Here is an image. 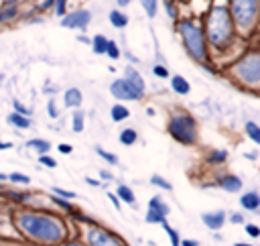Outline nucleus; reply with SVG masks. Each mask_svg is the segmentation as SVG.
<instances>
[{
	"mask_svg": "<svg viewBox=\"0 0 260 246\" xmlns=\"http://www.w3.org/2000/svg\"><path fill=\"white\" fill-rule=\"evenodd\" d=\"M108 197H110L112 205H116V209H120V199H118V195H116V193H108Z\"/></svg>",
	"mask_w": 260,
	"mask_h": 246,
	"instance_id": "obj_44",
	"label": "nucleus"
},
{
	"mask_svg": "<svg viewBox=\"0 0 260 246\" xmlns=\"http://www.w3.org/2000/svg\"><path fill=\"white\" fill-rule=\"evenodd\" d=\"M246 232L252 236V238H258V226H254V224H246Z\"/></svg>",
	"mask_w": 260,
	"mask_h": 246,
	"instance_id": "obj_41",
	"label": "nucleus"
},
{
	"mask_svg": "<svg viewBox=\"0 0 260 246\" xmlns=\"http://www.w3.org/2000/svg\"><path fill=\"white\" fill-rule=\"evenodd\" d=\"M150 183L156 185V187H160V189H165V191H171V189H173V185H171L165 177H160V175H156V173L150 177Z\"/></svg>",
	"mask_w": 260,
	"mask_h": 246,
	"instance_id": "obj_28",
	"label": "nucleus"
},
{
	"mask_svg": "<svg viewBox=\"0 0 260 246\" xmlns=\"http://www.w3.org/2000/svg\"><path fill=\"white\" fill-rule=\"evenodd\" d=\"M91 47H93V53L104 55V53H106V47H108V39H106L104 35H95V37L91 39Z\"/></svg>",
	"mask_w": 260,
	"mask_h": 246,
	"instance_id": "obj_22",
	"label": "nucleus"
},
{
	"mask_svg": "<svg viewBox=\"0 0 260 246\" xmlns=\"http://www.w3.org/2000/svg\"><path fill=\"white\" fill-rule=\"evenodd\" d=\"M201 222L209 230H219L225 224V211H221V209H217V211H205V213H201Z\"/></svg>",
	"mask_w": 260,
	"mask_h": 246,
	"instance_id": "obj_11",
	"label": "nucleus"
},
{
	"mask_svg": "<svg viewBox=\"0 0 260 246\" xmlns=\"http://www.w3.org/2000/svg\"><path fill=\"white\" fill-rule=\"evenodd\" d=\"M169 132L175 140H179L181 144H195L197 138H199V132H197V122L195 118L185 112V110H179L171 116L169 120Z\"/></svg>",
	"mask_w": 260,
	"mask_h": 246,
	"instance_id": "obj_3",
	"label": "nucleus"
},
{
	"mask_svg": "<svg viewBox=\"0 0 260 246\" xmlns=\"http://www.w3.org/2000/svg\"><path fill=\"white\" fill-rule=\"evenodd\" d=\"M85 183H87V185H91V187H102V181L91 179V177H85Z\"/></svg>",
	"mask_w": 260,
	"mask_h": 246,
	"instance_id": "obj_45",
	"label": "nucleus"
},
{
	"mask_svg": "<svg viewBox=\"0 0 260 246\" xmlns=\"http://www.w3.org/2000/svg\"><path fill=\"white\" fill-rule=\"evenodd\" d=\"M91 20V12L87 8H79V10H73L69 12L63 20H61V26H67V28H85Z\"/></svg>",
	"mask_w": 260,
	"mask_h": 246,
	"instance_id": "obj_10",
	"label": "nucleus"
},
{
	"mask_svg": "<svg viewBox=\"0 0 260 246\" xmlns=\"http://www.w3.org/2000/svg\"><path fill=\"white\" fill-rule=\"evenodd\" d=\"M152 73H154L156 77H162V79L169 77V69H167L165 65H154V67H152Z\"/></svg>",
	"mask_w": 260,
	"mask_h": 246,
	"instance_id": "obj_36",
	"label": "nucleus"
},
{
	"mask_svg": "<svg viewBox=\"0 0 260 246\" xmlns=\"http://www.w3.org/2000/svg\"><path fill=\"white\" fill-rule=\"evenodd\" d=\"M236 71H238V75H240V79L242 81H246V83H250V85H258V53L256 51H252L250 55H246L238 65H236Z\"/></svg>",
	"mask_w": 260,
	"mask_h": 246,
	"instance_id": "obj_7",
	"label": "nucleus"
},
{
	"mask_svg": "<svg viewBox=\"0 0 260 246\" xmlns=\"http://www.w3.org/2000/svg\"><path fill=\"white\" fill-rule=\"evenodd\" d=\"M167 216H169V205L162 201V197H158V195L150 197L148 209H146V218H144V220H146L148 224H160V222L167 220Z\"/></svg>",
	"mask_w": 260,
	"mask_h": 246,
	"instance_id": "obj_9",
	"label": "nucleus"
},
{
	"mask_svg": "<svg viewBox=\"0 0 260 246\" xmlns=\"http://www.w3.org/2000/svg\"><path fill=\"white\" fill-rule=\"evenodd\" d=\"M240 205H242L244 209H248V211H258V207H260V197H258V193H256V191L244 193V195L240 197Z\"/></svg>",
	"mask_w": 260,
	"mask_h": 246,
	"instance_id": "obj_13",
	"label": "nucleus"
},
{
	"mask_svg": "<svg viewBox=\"0 0 260 246\" xmlns=\"http://www.w3.org/2000/svg\"><path fill=\"white\" fill-rule=\"evenodd\" d=\"M110 22H112V26H116V28H124V26L128 24V16H126L124 12H120V10H112V12H110Z\"/></svg>",
	"mask_w": 260,
	"mask_h": 246,
	"instance_id": "obj_19",
	"label": "nucleus"
},
{
	"mask_svg": "<svg viewBox=\"0 0 260 246\" xmlns=\"http://www.w3.org/2000/svg\"><path fill=\"white\" fill-rule=\"evenodd\" d=\"M53 4H55V0H45V2H43L39 8H41V10H47V8H51Z\"/></svg>",
	"mask_w": 260,
	"mask_h": 246,
	"instance_id": "obj_47",
	"label": "nucleus"
},
{
	"mask_svg": "<svg viewBox=\"0 0 260 246\" xmlns=\"http://www.w3.org/2000/svg\"><path fill=\"white\" fill-rule=\"evenodd\" d=\"M116 2H118V4H120V6H126V4H130V2H132V0H116Z\"/></svg>",
	"mask_w": 260,
	"mask_h": 246,
	"instance_id": "obj_51",
	"label": "nucleus"
},
{
	"mask_svg": "<svg viewBox=\"0 0 260 246\" xmlns=\"http://www.w3.org/2000/svg\"><path fill=\"white\" fill-rule=\"evenodd\" d=\"M81 100H83V96H81V91L77 87H69L65 91V106L67 108H79L81 106Z\"/></svg>",
	"mask_w": 260,
	"mask_h": 246,
	"instance_id": "obj_16",
	"label": "nucleus"
},
{
	"mask_svg": "<svg viewBox=\"0 0 260 246\" xmlns=\"http://www.w3.org/2000/svg\"><path fill=\"white\" fill-rule=\"evenodd\" d=\"M26 146L32 148V150H37L39 155H47V152L51 150V144H49V140H45V138H30V140L26 142Z\"/></svg>",
	"mask_w": 260,
	"mask_h": 246,
	"instance_id": "obj_17",
	"label": "nucleus"
},
{
	"mask_svg": "<svg viewBox=\"0 0 260 246\" xmlns=\"http://www.w3.org/2000/svg\"><path fill=\"white\" fill-rule=\"evenodd\" d=\"M87 246H126V242L102 226L87 228Z\"/></svg>",
	"mask_w": 260,
	"mask_h": 246,
	"instance_id": "obj_6",
	"label": "nucleus"
},
{
	"mask_svg": "<svg viewBox=\"0 0 260 246\" xmlns=\"http://www.w3.org/2000/svg\"><path fill=\"white\" fill-rule=\"evenodd\" d=\"M12 146V142H2L0 140V150H6V148H10Z\"/></svg>",
	"mask_w": 260,
	"mask_h": 246,
	"instance_id": "obj_50",
	"label": "nucleus"
},
{
	"mask_svg": "<svg viewBox=\"0 0 260 246\" xmlns=\"http://www.w3.org/2000/svg\"><path fill=\"white\" fill-rule=\"evenodd\" d=\"M244 130H246V134H248L256 144L260 142V128H258V124H256V122L248 120V122H246V126H244Z\"/></svg>",
	"mask_w": 260,
	"mask_h": 246,
	"instance_id": "obj_25",
	"label": "nucleus"
},
{
	"mask_svg": "<svg viewBox=\"0 0 260 246\" xmlns=\"http://www.w3.org/2000/svg\"><path fill=\"white\" fill-rule=\"evenodd\" d=\"M177 30H179V35L183 39V45L189 51V55L193 59H197V61H205L207 51H205V35H203V30L191 20H181L177 24Z\"/></svg>",
	"mask_w": 260,
	"mask_h": 246,
	"instance_id": "obj_4",
	"label": "nucleus"
},
{
	"mask_svg": "<svg viewBox=\"0 0 260 246\" xmlns=\"http://www.w3.org/2000/svg\"><path fill=\"white\" fill-rule=\"evenodd\" d=\"M63 246H87V244H83V242H79V240H71V242H65Z\"/></svg>",
	"mask_w": 260,
	"mask_h": 246,
	"instance_id": "obj_48",
	"label": "nucleus"
},
{
	"mask_svg": "<svg viewBox=\"0 0 260 246\" xmlns=\"http://www.w3.org/2000/svg\"><path fill=\"white\" fill-rule=\"evenodd\" d=\"M181 246H199V242H195V240H189V238H185V240H181Z\"/></svg>",
	"mask_w": 260,
	"mask_h": 246,
	"instance_id": "obj_46",
	"label": "nucleus"
},
{
	"mask_svg": "<svg viewBox=\"0 0 260 246\" xmlns=\"http://www.w3.org/2000/svg\"><path fill=\"white\" fill-rule=\"evenodd\" d=\"M124 79H126V81H130V83H132L136 89L144 91V79H142V75L138 73V69H136V67H126Z\"/></svg>",
	"mask_w": 260,
	"mask_h": 246,
	"instance_id": "obj_14",
	"label": "nucleus"
},
{
	"mask_svg": "<svg viewBox=\"0 0 260 246\" xmlns=\"http://www.w3.org/2000/svg\"><path fill=\"white\" fill-rule=\"evenodd\" d=\"M230 222L232 224H242L244 222V216L242 213H230Z\"/></svg>",
	"mask_w": 260,
	"mask_h": 246,
	"instance_id": "obj_43",
	"label": "nucleus"
},
{
	"mask_svg": "<svg viewBox=\"0 0 260 246\" xmlns=\"http://www.w3.org/2000/svg\"><path fill=\"white\" fill-rule=\"evenodd\" d=\"M47 112H49L51 118H57V116H59V110H57L55 100H49V102H47Z\"/></svg>",
	"mask_w": 260,
	"mask_h": 246,
	"instance_id": "obj_37",
	"label": "nucleus"
},
{
	"mask_svg": "<svg viewBox=\"0 0 260 246\" xmlns=\"http://www.w3.org/2000/svg\"><path fill=\"white\" fill-rule=\"evenodd\" d=\"M16 226L24 236L39 244L55 246L65 240V226L57 216H49L45 211H18Z\"/></svg>",
	"mask_w": 260,
	"mask_h": 246,
	"instance_id": "obj_1",
	"label": "nucleus"
},
{
	"mask_svg": "<svg viewBox=\"0 0 260 246\" xmlns=\"http://www.w3.org/2000/svg\"><path fill=\"white\" fill-rule=\"evenodd\" d=\"M207 39L215 47H223L232 39V16L225 6H215L207 18Z\"/></svg>",
	"mask_w": 260,
	"mask_h": 246,
	"instance_id": "obj_2",
	"label": "nucleus"
},
{
	"mask_svg": "<svg viewBox=\"0 0 260 246\" xmlns=\"http://www.w3.org/2000/svg\"><path fill=\"white\" fill-rule=\"evenodd\" d=\"M39 163L45 165V167H49V169H55V167H57V161H55L53 157H49V155H41V157H39Z\"/></svg>",
	"mask_w": 260,
	"mask_h": 246,
	"instance_id": "obj_34",
	"label": "nucleus"
},
{
	"mask_svg": "<svg viewBox=\"0 0 260 246\" xmlns=\"http://www.w3.org/2000/svg\"><path fill=\"white\" fill-rule=\"evenodd\" d=\"M57 150H59V152H63V155H71L73 146H71V144H65V142H61V144L57 146Z\"/></svg>",
	"mask_w": 260,
	"mask_h": 246,
	"instance_id": "obj_42",
	"label": "nucleus"
},
{
	"mask_svg": "<svg viewBox=\"0 0 260 246\" xmlns=\"http://www.w3.org/2000/svg\"><path fill=\"white\" fill-rule=\"evenodd\" d=\"M12 106H14V112H16V114H20V116H28V114H30V110H28L26 106H22L18 100H14V102H12Z\"/></svg>",
	"mask_w": 260,
	"mask_h": 246,
	"instance_id": "obj_35",
	"label": "nucleus"
},
{
	"mask_svg": "<svg viewBox=\"0 0 260 246\" xmlns=\"http://www.w3.org/2000/svg\"><path fill=\"white\" fill-rule=\"evenodd\" d=\"M106 55L110 59H118L120 57V47L114 43V41H108V47H106Z\"/></svg>",
	"mask_w": 260,
	"mask_h": 246,
	"instance_id": "obj_31",
	"label": "nucleus"
},
{
	"mask_svg": "<svg viewBox=\"0 0 260 246\" xmlns=\"http://www.w3.org/2000/svg\"><path fill=\"white\" fill-rule=\"evenodd\" d=\"M8 179H10L12 183H20V185H28V183H30L28 175H24V173H10Z\"/></svg>",
	"mask_w": 260,
	"mask_h": 246,
	"instance_id": "obj_32",
	"label": "nucleus"
},
{
	"mask_svg": "<svg viewBox=\"0 0 260 246\" xmlns=\"http://www.w3.org/2000/svg\"><path fill=\"white\" fill-rule=\"evenodd\" d=\"M225 159H228V152H225V150H221V148L211 150V152L207 155V163H211V165H219V163H223Z\"/></svg>",
	"mask_w": 260,
	"mask_h": 246,
	"instance_id": "obj_26",
	"label": "nucleus"
},
{
	"mask_svg": "<svg viewBox=\"0 0 260 246\" xmlns=\"http://www.w3.org/2000/svg\"><path fill=\"white\" fill-rule=\"evenodd\" d=\"M65 4H67V0H55V12H57L59 16L65 14Z\"/></svg>",
	"mask_w": 260,
	"mask_h": 246,
	"instance_id": "obj_39",
	"label": "nucleus"
},
{
	"mask_svg": "<svg viewBox=\"0 0 260 246\" xmlns=\"http://www.w3.org/2000/svg\"><path fill=\"white\" fill-rule=\"evenodd\" d=\"M100 177H104V179H112V173H110V171H100Z\"/></svg>",
	"mask_w": 260,
	"mask_h": 246,
	"instance_id": "obj_49",
	"label": "nucleus"
},
{
	"mask_svg": "<svg viewBox=\"0 0 260 246\" xmlns=\"http://www.w3.org/2000/svg\"><path fill=\"white\" fill-rule=\"evenodd\" d=\"M136 140H138V134H136V130H134V128H124V130L120 132V142H122V144L132 146Z\"/></svg>",
	"mask_w": 260,
	"mask_h": 246,
	"instance_id": "obj_21",
	"label": "nucleus"
},
{
	"mask_svg": "<svg viewBox=\"0 0 260 246\" xmlns=\"http://www.w3.org/2000/svg\"><path fill=\"white\" fill-rule=\"evenodd\" d=\"M110 114H112V120H114V122H122V120H126V118L130 116L128 108L122 106V104H114L112 110H110Z\"/></svg>",
	"mask_w": 260,
	"mask_h": 246,
	"instance_id": "obj_18",
	"label": "nucleus"
},
{
	"mask_svg": "<svg viewBox=\"0 0 260 246\" xmlns=\"http://www.w3.org/2000/svg\"><path fill=\"white\" fill-rule=\"evenodd\" d=\"M83 126H85V114L81 110H75L73 116H71V128H73V132H83Z\"/></svg>",
	"mask_w": 260,
	"mask_h": 246,
	"instance_id": "obj_20",
	"label": "nucleus"
},
{
	"mask_svg": "<svg viewBox=\"0 0 260 246\" xmlns=\"http://www.w3.org/2000/svg\"><path fill=\"white\" fill-rule=\"evenodd\" d=\"M110 94L116 98V100H124V102H136V100H142L144 91L136 89L130 81H126L124 77L122 79H116L112 85H110Z\"/></svg>",
	"mask_w": 260,
	"mask_h": 246,
	"instance_id": "obj_8",
	"label": "nucleus"
},
{
	"mask_svg": "<svg viewBox=\"0 0 260 246\" xmlns=\"http://www.w3.org/2000/svg\"><path fill=\"white\" fill-rule=\"evenodd\" d=\"M8 122H10L12 126H16V128H28V126H30V120H28L26 116L16 114V112H12V114L8 116Z\"/></svg>",
	"mask_w": 260,
	"mask_h": 246,
	"instance_id": "obj_23",
	"label": "nucleus"
},
{
	"mask_svg": "<svg viewBox=\"0 0 260 246\" xmlns=\"http://www.w3.org/2000/svg\"><path fill=\"white\" fill-rule=\"evenodd\" d=\"M140 4L144 8V12L148 14V18H154V14H156V0H140Z\"/></svg>",
	"mask_w": 260,
	"mask_h": 246,
	"instance_id": "obj_30",
	"label": "nucleus"
},
{
	"mask_svg": "<svg viewBox=\"0 0 260 246\" xmlns=\"http://www.w3.org/2000/svg\"><path fill=\"white\" fill-rule=\"evenodd\" d=\"M217 185H219L223 191H228V193H236V191L242 189V181H240L238 175H221V177L217 179Z\"/></svg>",
	"mask_w": 260,
	"mask_h": 246,
	"instance_id": "obj_12",
	"label": "nucleus"
},
{
	"mask_svg": "<svg viewBox=\"0 0 260 246\" xmlns=\"http://www.w3.org/2000/svg\"><path fill=\"white\" fill-rule=\"evenodd\" d=\"M53 201L59 205V207H63V209H67V211H75L73 207H71V203L69 201H63V199H59V197H53Z\"/></svg>",
	"mask_w": 260,
	"mask_h": 246,
	"instance_id": "obj_40",
	"label": "nucleus"
},
{
	"mask_svg": "<svg viewBox=\"0 0 260 246\" xmlns=\"http://www.w3.org/2000/svg\"><path fill=\"white\" fill-rule=\"evenodd\" d=\"M116 195H118V199H122V201H126V203H132V205H134V193H132V189H130L128 185H118Z\"/></svg>",
	"mask_w": 260,
	"mask_h": 246,
	"instance_id": "obj_24",
	"label": "nucleus"
},
{
	"mask_svg": "<svg viewBox=\"0 0 260 246\" xmlns=\"http://www.w3.org/2000/svg\"><path fill=\"white\" fill-rule=\"evenodd\" d=\"M6 179H8V175H4V173H0V183H2V181H6Z\"/></svg>",
	"mask_w": 260,
	"mask_h": 246,
	"instance_id": "obj_52",
	"label": "nucleus"
},
{
	"mask_svg": "<svg viewBox=\"0 0 260 246\" xmlns=\"http://www.w3.org/2000/svg\"><path fill=\"white\" fill-rule=\"evenodd\" d=\"M234 246H252V244H244V242H236Z\"/></svg>",
	"mask_w": 260,
	"mask_h": 246,
	"instance_id": "obj_53",
	"label": "nucleus"
},
{
	"mask_svg": "<svg viewBox=\"0 0 260 246\" xmlns=\"http://www.w3.org/2000/svg\"><path fill=\"white\" fill-rule=\"evenodd\" d=\"M171 87H173V91L179 94V96H187L189 89H191L189 81H187L183 75H173V77H171Z\"/></svg>",
	"mask_w": 260,
	"mask_h": 246,
	"instance_id": "obj_15",
	"label": "nucleus"
},
{
	"mask_svg": "<svg viewBox=\"0 0 260 246\" xmlns=\"http://www.w3.org/2000/svg\"><path fill=\"white\" fill-rule=\"evenodd\" d=\"M53 193H57L61 197H67V199H73L75 197V191H67V189H61V187H53Z\"/></svg>",
	"mask_w": 260,
	"mask_h": 246,
	"instance_id": "obj_38",
	"label": "nucleus"
},
{
	"mask_svg": "<svg viewBox=\"0 0 260 246\" xmlns=\"http://www.w3.org/2000/svg\"><path fill=\"white\" fill-rule=\"evenodd\" d=\"M230 8H232V18L236 20V24L240 28H248L256 18L258 0H232Z\"/></svg>",
	"mask_w": 260,
	"mask_h": 246,
	"instance_id": "obj_5",
	"label": "nucleus"
},
{
	"mask_svg": "<svg viewBox=\"0 0 260 246\" xmlns=\"http://www.w3.org/2000/svg\"><path fill=\"white\" fill-rule=\"evenodd\" d=\"M95 152H98L102 159H106L108 163H112V165H114V163H118V157H116V155H112V152H108V150H104L102 146H95Z\"/></svg>",
	"mask_w": 260,
	"mask_h": 246,
	"instance_id": "obj_33",
	"label": "nucleus"
},
{
	"mask_svg": "<svg viewBox=\"0 0 260 246\" xmlns=\"http://www.w3.org/2000/svg\"><path fill=\"white\" fill-rule=\"evenodd\" d=\"M160 226L165 228V232L169 234V238H171V244L173 246H181V238H179V234H177V230L173 228V226H169V222L165 220V222H160Z\"/></svg>",
	"mask_w": 260,
	"mask_h": 246,
	"instance_id": "obj_27",
	"label": "nucleus"
},
{
	"mask_svg": "<svg viewBox=\"0 0 260 246\" xmlns=\"http://www.w3.org/2000/svg\"><path fill=\"white\" fill-rule=\"evenodd\" d=\"M16 16V6H4L0 8V22H6Z\"/></svg>",
	"mask_w": 260,
	"mask_h": 246,
	"instance_id": "obj_29",
	"label": "nucleus"
}]
</instances>
